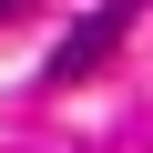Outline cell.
<instances>
[{"instance_id": "cell-1", "label": "cell", "mask_w": 153, "mask_h": 153, "mask_svg": "<svg viewBox=\"0 0 153 153\" xmlns=\"http://www.w3.org/2000/svg\"><path fill=\"white\" fill-rule=\"evenodd\" d=\"M123 31H133V0H112V10H92L82 31H71V41L51 51V82H82L92 61H112V41H123Z\"/></svg>"}, {"instance_id": "cell-2", "label": "cell", "mask_w": 153, "mask_h": 153, "mask_svg": "<svg viewBox=\"0 0 153 153\" xmlns=\"http://www.w3.org/2000/svg\"><path fill=\"white\" fill-rule=\"evenodd\" d=\"M0 10H21V0H0Z\"/></svg>"}]
</instances>
